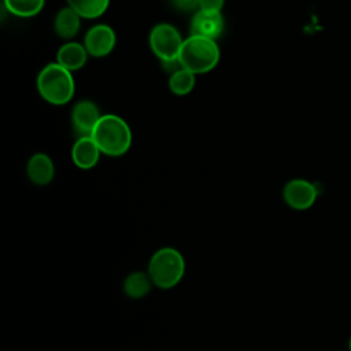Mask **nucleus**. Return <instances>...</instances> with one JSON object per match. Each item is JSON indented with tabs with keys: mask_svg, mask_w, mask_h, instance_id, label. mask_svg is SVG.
<instances>
[{
	"mask_svg": "<svg viewBox=\"0 0 351 351\" xmlns=\"http://www.w3.org/2000/svg\"><path fill=\"white\" fill-rule=\"evenodd\" d=\"M81 19L82 18L71 7L67 5L59 10V12L56 14L53 21V30L60 38L71 41V38H74L80 32Z\"/></svg>",
	"mask_w": 351,
	"mask_h": 351,
	"instance_id": "obj_13",
	"label": "nucleus"
},
{
	"mask_svg": "<svg viewBox=\"0 0 351 351\" xmlns=\"http://www.w3.org/2000/svg\"><path fill=\"white\" fill-rule=\"evenodd\" d=\"M110 1L111 0H67V5L82 19H96L108 10Z\"/></svg>",
	"mask_w": 351,
	"mask_h": 351,
	"instance_id": "obj_15",
	"label": "nucleus"
},
{
	"mask_svg": "<svg viewBox=\"0 0 351 351\" xmlns=\"http://www.w3.org/2000/svg\"><path fill=\"white\" fill-rule=\"evenodd\" d=\"M100 149L90 136L78 137L71 148V160L81 170L93 169L100 159Z\"/></svg>",
	"mask_w": 351,
	"mask_h": 351,
	"instance_id": "obj_10",
	"label": "nucleus"
},
{
	"mask_svg": "<svg viewBox=\"0 0 351 351\" xmlns=\"http://www.w3.org/2000/svg\"><path fill=\"white\" fill-rule=\"evenodd\" d=\"M100 118L99 107L90 100H81L71 110V125L80 137L90 136Z\"/></svg>",
	"mask_w": 351,
	"mask_h": 351,
	"instance_id": "obj_8",
	"label": "nucleus"
},
{
	"mask_svg": "<svg viewBox=\"0 0 351 351\" xmlns=\"http://www.w3.org/2000/svg\"><path fill=\"white\" fill-rule=\"evenodd\" d=\"M90 137L95 140L101 154L114 158L125 155L133 141L130 126L123 118L115 114H103Z\"/></svg>",
	"mask_w": 351,
	"mask_h": 351,
	"instance_id": "obj_1",
	"label": "nucleus"
},
{
	"mask_svg": "<svg viewBox=\"0 0 351 351\" xmlns=\"http://www.w3.org/2000/svg\"><path fill=\"white\" fill-rule=\"evenodd\" d=\"M90 56L95 58H104L112 52L117 44V36L114 29L110 25L99 23L92 26L82 43Z\"/></svg>",
	"mask_w": 351,
	"mask_h": 351,
	"instance_id": "obj_7",
	"label": "nucleus"
},
{
	"mask_svg": "<svg viewBox=\"0 0 351 351\" xmlns=\"http://www.w3.org/2000/svg\"><path fill=\"white\" fill-rule=\"evenodd\" d=\"M186 263L184 255L173 247H162L156 250L148 262L147 273L154 287L159 289H171L184 278Z\"/></svg>",
	"mask_w": 351,
	"mask_h": 351,
	"instance_id": "obj_3",
	"label": "nucleus"
},
{
	"mask_svg": "<svg viewBox=\"0 0 351 351\" xmlns=\"http://www.w3.org/2000/svg\"><path fill=\"white\" fill-rule=\"evenodd\" d=\"M225 22L221 12L197 10L191 21V34L217 40L223 30Z\"/></svg>",
	"mask_w": 351,
	"mask_h": 351,
	"instance_id": "obj_9",
	"label": "nucleus"
},
{
	"mask_svg": "<svg viewBox=\"0 0 351 351\" xmlns=\"http://www.w3.org/2000/svg\"><path fill=\"white\" fill-rule=\"evenodd\" d=\"M184 40L178 29L170 23L155 25L148 37L151 51L162 63L178 60Z\"/></svg>",
	"mask_w": 351,
	"mask_h": 351,
	"instance_id": "obj_5",
	"label": "nucleus"
},
{
	"mask_svg": "<svg viewBox=\"0 0 351 351\" xmlns=\"http://www.w3.org/2000/svg\"><path fill=\"white\" fill-rule=\"evenodd\" d=\"M348 350L351 351V336H350V340H348Z\"/></svg>",
	"mask_w": 351,
	"mask_h": 351,
	"instance_id": "obj_20",
	"label": "nucleus"
},
{
	"mask_svg": "<svg viewBox=\"0 0 351 351\" xmlns=\"http://www.w3.org/2000/svg\"><path fill=\"white\" fill-rule=\"evenodd\" d=\"M318 197L317 185L303 180L293 178L288 181L282 189V199L293 210H307L310 208Z\"/></svg>",
	"mask_w": 351,
	"mask_h": 351,
	"instance_id": "obj_6",
	"label": "nucleus"
},
{
	"mask_svg": "<svg viewBox=\"0 0 351 351\" xmlns=\"http://www.w3.org/2000/svg\"><path fill=\"white\" fill-rule=\"evenodd\" d=\"M173 4L180 11H193L199 8V0H173Z\"/></svg>",
	"mask_w": 351,
	"mask_h": 351,
	"instance_id": "obj_19",
	"label": "nucleus"
},
{
	"mask_svg": "<svg viewBox=\"0 0 351 351\" xmlns=\"http://www.w3.org/2000/svg\"><path fill=\"white\" fill-rule=\"evenodd\" d=\"M3 3L10 14L19 18L36 16L45 5V0H3Z\"/></svg>",
	"mask_w": 351,
	"mask_h": 351,
	"instance_id": "obj_17",
	"label": "nucleus"
},
{
	"mask_svg": "<svg viewBox=\"0 0 351 351\" xmlns=\"http://www.w3.org/2000/svg\"><path fill=\"white\" fill-rule=\"evenodd\" d=\"M26 173L30 182L38 186H45L51 184L55 177V165L47 154L37 152L27 160Z\"/></svg>",
	"mask_w": 351,
	"mask_h": 351,
	"instance_id": "obj_11",
	"label": "nucleus"
},
{
	"mask_svg": "<svg viewBox=\"0 0 351 351\" xmlns=\"http://www.w3.org/2000/svg\"><path fill=\"white\" fill-rule=\"evenodd\" d=\"M152 280L147 271H132L123 280V292L130 299L145 298L152 288Z\"/></svg>",
	"mask_w": 351,
	"mask_h": 351,
	"instance_id": "obj_14",
	"label": "nucleus"
},
{
	"mask_svg": "<svg viewBox=\"0 0 351 351\" xmlns=\"http://www.w3.org/2000/svg\"><path fill=\"white\" fill-rule=\"evenodd\" d=\"M195 84H196V75L184 67L171 73L169 77V89L176 96L189 95L195 88Z\"/></svg>",
	"mask_w": 351,
	"mask_h": 351,
	"instance_id": "obj_16",
	"label": "nucleus"
},
{
	"mask_svg": "<svg viewBox=\"0 0 351 351\" xmlns=\"http://www.w3.org/2000/svg\"><path fill=\"white\" fill-rule=\"evenodd\" d=\"M221 59V51L215 40L189 36L184 40L178 60L181 67L193 73L195 75L206 74L217 67Z\"/></svg>",
	"mask_w": 351,
	"mask_h": 351,
	"instance_id": "obj_4",
	"label": "nucleus"
},
{
	"mask_svg": "<svg viewBox=\"0 0 351 351\" xmlns=\"http://www.w3.org/2000/svg\"><path fill=\"white\" fill-rule=\"evenodd\" d=\"M37 90L40 96L52 106H64L75 93V82L71 71L59 63H48L37 75Z\"/></svg>",
	"mask_w": 351,
	"mask_h": 351,
	"instance_id": "obj_2",
	"label": "nucleus"
},
{
	"mask_svg": "<svg viewBox=\"0 0 351 351\" xmlns=\"http://www.w3.org/2000/svg\"><path fill=\"white\" fill-rule=\"evenodd\" d=\"M88 51L84 44L75 41H66L56 53V63L67 69L69 71L81 70L88 62Z\"/></svg>",
	"mask_w": 351,
	"mask_h": 351,
	"instance_id": "obj_12",
	"label": "nucleus"
},
{
	"mask_svg": "<svg viewBox=\"0 0 351 351\" xmlns=\"http://www.w3.org/2000/svg\"><path fill=\"white\" fill-rule=\"evenodd\" d=\"M225 0H199V10L221 12Z\"/></svg>",
	"mask_w": 351,
	"mask_h": 351,
	"instance_id": "obj_18",
	"label": "nucleus"
}]
</instances>
